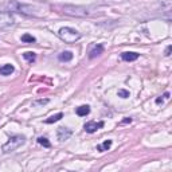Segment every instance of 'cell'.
Returning <instances> with one entry per match:
<instances>
[{
    "label": "cell",
    "mask_w": 172,
    "mask_h": 172,
    "mask_svg": "<svg viewBox=\"0 0 172 172\" xmlns=\"http://www.w3.org/2000/svg\"><path fill=\"white\" fill-rule=\"evenodd\" d=\"M110 147H112V140H106V141H104L102 144L97 145V149H98L100 152H105V151H108Z\"/></svg>",
    "instance_id": "4fadbf2b"
},
{
    "label": "cell",
    "mask_w": 172,
    "mask_h": 172,
    "mask_svg": "<svg viewBox=\"0 0 172 172\" xmlns=\"http://www.w3.org/2000/svg\"><path fill=\"white\" fill-rule=\"evenodd\" d=\"M102 53H104V46H102V45H97V46H94V47H93V50H90V53H89V58H90V59H93V58H96V57L101 55Z\"/></svg>",
    "instance_id": "9c48e42d"
},
{
    "label": "cell",
    "mask_w": 172,
    "mask_h": 172,
    "mask_svg": "<svg viewBox=\"0 0 172 172\" xmlns=\"http://www.w3.org/2000/svg\"><path fill=\"white\" fill-rule=\"evenodd\" d=\"M102 126H104V121H100V123L89 121V123H86L85 125H83V129H85L87 133H94V132H97L98 129H101Z\"/></svg>",
    "instance_id": "8992f818"
},
{
    "label": "cell",
    "mask_w": 172,
    "mask_h": 172,
    "mask_svg": "<svg viewBox=\"0 0 172 172\" xmlns=\"http://www.w3.org/2000/svg\"><path fill=\"white\" fill-rule=\"evenodd\" d=\"M58 36L66 43H74L81 39V34L71 27H62L58 31Z\"/></svg>",
    "instance_id": "7a4b0ae2"
},
{
    "label": "cell",
    "mask_w": 172,
    "mask_h": 172,
    "mask_svg": "<svg viewBox=\"0 0 172 172\" xmlns=\"http://www.w3.org/2000/svg\"><path fill=\"white\" fill-rule=\"evenodd\" d=\"M139 58V54L137 53H133V51H126V53H123L121 54V59L125 60V62H133Z\"/></svg>",
    "instance_id": "ba28073f"
},
{
    "label": "cell",
    "mask_w": 172,
    "mask_h": 172,
    "mask_svg": "<svg viewBox=\"0 0 172 172\" xmlns=\"http://www.w3.org/2000/svg\"><path fill=\"white\" fill-rule=\"evenodd\" d=\"M23 57H24V59L27 60V62H30V63L35 62V59H36L35 53H31V51H27V53H24V54H23Z\"/></svg>",
    "instance_id": "5bb4252c"
},
{
    "label": "cell",
    "mask_w": 172,
    "mask_h": 172,
    "mask_svg": "<svg viewBox=\"0 0 172 172\" xmlns=\"http://www.w3.org/2000/svg\"><path fill=\"white\" fill-rule=\"evenodd\" d=\"M128 123H132V119H125L121 124H128Z\"/></svg>",
    "instance_id": "44dd1931"
},
{
    "label": "cell",
    "mask_w": 172,
    "mask_h": 172,
    "mask_svg": "<svg viewBox=\"0 0 172 172\" xmlns=\"http://www.w3.org/2000/svg\"><path fill=\"white\" fill-rule=\"evenodd\" d=\"M164 98H170V93H166V94H164Z\"/></svg>",
    "instance_id": "603a6c76"
},
{
    "label": "cell",
    "mask_w": 172,
    "mask_h": 172,
    "mask_svg": "<svg viewBox=\"0 0 172 172\" xmlns=\"http://www.w3.org/2000/svg\"><path fill=\"white\" fill-rule=\"evenodd\" d=\"M24 143H26V139H24V136H22V134L12 136V137H9V140L3 145V152L4 153L13 152V151H16L19 147H22Z\"/></svg>",
    "instance_id": "277c9868"
},
{
    "label": "cell",
    "mask_w": 172,
    "mask_h": 172,
    "mask_svg": "<svg viewBox=\"0 0 172 172\" xmlns=\"http://www.w3.org/2000/svg\"><path fill=\"white\" fill-rule=\"evenodd\" d=\"M75 113L78 114V116H81V117L87 116V114L90 113V108L87 106V105H81V106H78L75 109Z\"/></svg>",
    "instance_id": "8fae6325"
},
{
    "label": "cell",
    "mask_w": 172,
    "mask_h": 172,
    "mask_svg": "<svg viewBox=\"0 0 172 172\" xmlns=\"http://www.w3.org/2000/svg\"><path fill=\"white\" fill-rule=\"evenodd\" d=\"M35 38H34L32 35H30V34H24V35H22V42L24 43H34L35 42Z\"/></svg>",
    "instance_id": "2e32d148"
},
{
    "label": "cell",
    "mask_w": 172,
    "mask_h": 172,
    "mask_svg": "<svg viewBox=\"0 0 172 172\" xmlns=\"http://www.w3.org/2000/svg\"><path fill=\"white\" fill-rule=\"evenodd\" d=\"M15 24V19L11 15V12H4L0 11V30L9 28Z\"/></svg>",
    "instance_id": "5b68a950"
},
{
    "label": "cell",
    "mask_w": 172,
    "mask_h": 172,
    "mask_svg": "<svg viewBox=\"0 0 172 172\" xmlns=\"http://www.w3.org/2000/svg\"><path fill=\"white\" fill-rule=\"evenodd\" d=\"M63 117V113H58V114H55V116H51V117H49V119L46 120V124H53V123H57V121H59L60 119Z\"/></svg>",
    "instance_id": "9a60e30c"
},
{
    "label": "cell",
    "mask_w": 172,
    "mask_h": 172,
    "mask_svg": "<svg viewBox=\"0 0 172 172\" xmlns=\"http://www.w3.org/2000/svg\"><path fill=\"white\" fill-rule=\"evenodd\" d=\"M156 104H163V98H160V97H159V98L156 100Z\"/></svg>",
    "instance_id": "7402d4cb"
},
{
    "label": "cell",
    "mask_w": 172,
    "mask_h": 172,
    "mask_svg": "<svg viewBox=\"0 0 172 172\" xmlns=\"http://www.w3.org/2000/svg\"><path fill=\"white\" fill-rule=\"evenodd\" d=\"M58 59L60 62H69V60L73 59V53L71 51H63L58 55Z\"/></svg>",
    "instance_id": "7c38bea8"
},
{
    "label": "cell",
    "mask_w": 172,
    "mask_h": 172,
    "mask_svg": "<svg viewBox=\"0 0 172 172\" xmlns=\"http://www.w3.org/2000/svg\"><path fill=\"white\" fill-rule=\"evenodd\" d=\"M38 143L40 144V145L46 147V148H50V147H51V144H50V141L47 140L46 137H39V139H38Z\"/></svg>",
    "instance_id": "e0dca14e"
},
{
    "label": "cell",
    "mask_w": 172,
    "mask_h": 172,
    "mask_svg": "<svg viewBox=\"0 0 172 172\" xmlns=\"http://www.w3.org/2000/svg\"><path fill=\"white\" fill-rule=\"evenodd\" d=\"M71 129H69V128H65V126H60L58 128V130H57V136H58V140L59 141H65L67 140L70 136H71Z\"/></svg>",
    "instance_id": "52a82bcc"
},
{
    "label": "cell",
    "mask_w": 172,
    "mask_h": 172,
    "mask_svg": "<svg viewBox=\"0 0 172 172\" xmlns=\"http://www.w3.org/2000/svg\"><path fill=\"white\" fill-rule=\"evenodd\" d=\"M7 7H8L9 11H13V12L24 13V15H36L35 13V7L22 4V3L15 2V0H11V2L7 3Z\"/></svg>",
    "instance_id": "3957f363"
},
{
    "label": "cell",
    "mask_w": 172,
    "mask_h": 172,
    "mask_svg": "<svg viewBox=\"0 0 172 172\" xmlns=\"http://www.w3.org/2000/svg\"><path fill=\"white\" fill-rule=\"evenodd\" d=\"M119 97H121V98H128V97H129V92H128V90H124V89H120Z\"/></svg>",
    "instance_id": "ac0fdd59"
},
{
    "label": "cell",
    "mask_w": 172,
    "mask_h": 172,
    "mask_svg": "<svg viewBox=\"0 0 172 172\" xmlns=\"http://www.w3.org/2000/svg\"><path fill=\"white\" fill-rule=\"evenodd\" d=\"M171 50H172V46H168L166 49V57H170L171 55Z\"/></svg>",
    "instance_id": "ffe728a7"
},
{
    "label": "cell",
    "mask_w": 172,
    "mask_h": 172,
    "mask_svg": "<svg viewBox=\"0 0 172 172\" xmlns=\"http://www.w3.org/2000/svg\"><path fill=\"white\" fill-rule=\"evenodd\" d=\"M62 9H63V12H65L66 15L78 16V18L93 16V15H96V13H97V12L92 11L90 8H86V7H79V5H63Z\"/></svg>",
    "instance_id": "6da1fadb"
},
{
    "label": "cell",
    "mask_w": 172,
    "mask_h": 172,
    "mask_svg": "<svg viewBox=\"0 0 172 172\" xmlns=\"http://www.w3.org/2000/svg\"><path fill=\"white\" fill-rule=\"evenodd\" d=\"M49 102V100L45 98V100H38V101H34L32 102V105L34 106H38V105H45V104Z\"/></svg>",
    "instance_id": "d6986e66"
},
{
    "label": "cell",
    "mask_w": 172,
    "mask_h": 172,
    "mask_svg": "<svg viewBox=\"0 0 172 172\" xmlns=\"http://www.w3.org/2000/svg\"><path fill=\"white\" fill-rule=\"evenodd\" d=\"M13 66L9 65V63H7V65H3L2 67H0V74L2 75H11V74L13 73Z\"/></svg>",
    "instance_id": "30bf717a"
}]
</instances>
